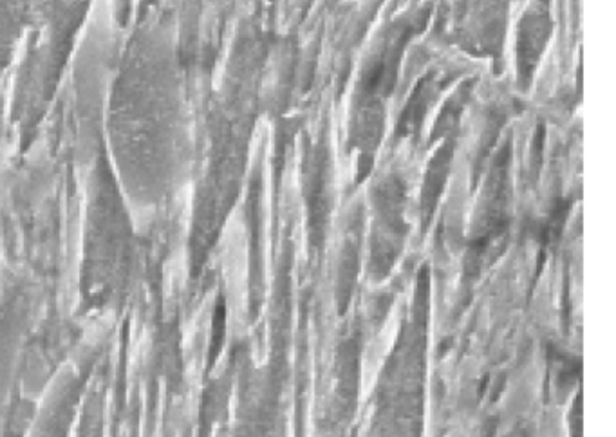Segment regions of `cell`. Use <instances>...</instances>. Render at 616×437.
<instances>
[{"mask_svg":"<svg viewBox=\"0 0 616 437\" xmlns=\"http://www.w3.org/2000/svg\"><path fill=\"white\" fill-rule=\"evenodd\" d=\"M179 125L170 40L150 29L132 40L116 80L109 132L118 160L160 164L170 170V152Z\"/></svg>","mask_w":616,"mask_h":437,"instance_id":"cell-1","label":"cell"}]
</instances>
